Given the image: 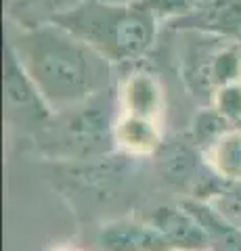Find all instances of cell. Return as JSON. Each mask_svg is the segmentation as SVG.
<instances>
[{
	"label": "cell",
	"instance_id": "cell-1",
	"mask_svg": "<svg viewBox=\"0 0 241 251\" xmlns=\"http://www.w3.org/2000/svg\"><path fill=\"white\" fill-rule=\"evenodd\" d=\"M6 46L55 113L113 86V65L57 23L15 29Z\"/></svg>",
	"mask_w": 241,
	"mask_h": 251
},
{
	"label": "cell",
	"instance_id": "cell-2",
	"mask_svg": "<svg viewBox=\"0 0 241 251\" xmlns=\"http://www.w3.org/2000/svg\"><path fill=\"white\" fill-rule=\"evenodd\" d=\"M51 23L69 29L111 63H132L153 49L160 21L138 0H80Z\"/></svg>",
	"mask_w": 241,
	"mask_h": 251
},
{
	"label": "cell",
	"instance_id": "cell-3",
	"mask_svg": "<svg viewBox=\"0 0 241 251\" xmlns=\"http://www.w3.org/2000/svg\"><path fill=\"white\" fill-rule=\"evenodd\" d=\"M120 117L118 86L95 94L67 111L55 113L36 140L40 151L59 163H82L118 151L115 124Z\"/></svg>",
	"mask_w": 241,
	"mask_h": 251
},
{
	"label": "cell",
	"instance_id": "cell-4",
	"mask_svg": "<svg viewBox=\"0 0 241 251\" xmlns=\"http://www.w3.org/2000/svg\"><path fill=\"white\" fill-rule=\"evenodd\" d=\"M151 159L161 182L178 191L183 199L212 201L227 186L208 163L206 153L193 143L189 134L164 138Z\"/></svg>",
	"mask_w": 241,
	"mask_h": 251
},
{
	"label": "cell",
	"instance_id": "cell-5",
	"mask_svg": "<svg viewBox=\"0 0 241 251\" xmlns=\"http://www.w3.org/2000/svg\"><path fill=\"white\" fill-rule=\"evenodd\" d=\"M55 111L44 100L36 84L29 80L26 69L6 46L4 50V120L11 128H17L34 138L49 128Z\"/></svg>",
	"mask_w": 241,
	"mask_h": 251
},
{
	"label": "cell",
	"instance_id": "cell-6",
	"mask_svg": "<svg viewBox=\"0 0 241 251\" xmlns=\"http://www.w3.org/2000/svg\"><path fill=\"white\" fill-rule=\"evenodd\" d=\"M166 25L172 31L241 44V0H204L195 11Z\"/></svg>",
	"mask_w": 241,
	"mask_h": 251
},
{
	"label": "cell",
	"instance_id": "cell-7",
	"mask_svg": "<svg viewBox=\"0 0 241 251\" xmlns=\"http://www.w3.org/2000/svg\"><path fill=\"white\" fill-rule=\"evenodd\" d=\"M145 220L158 228L164 239L170 243L172 249L178 251H208V234L199 220L193 216V211L185 205L183 201L178 203H160L147 214H143Z\"/></svg>",
	"mask_w": 241,
	"mask_h": 251
},
{
	"label": "cell",
	"instance_id": "cell-8",
	"mask_svg": "<svg viewBox=\"0 0 241 251\" xmlns=\"http://www.w3.org/2000/svg\"><path fill=\"white\" fill-rule=\"evenodd\" d=\"M101 251H172L155 226L141 218H115L97 232Z\"/></svg>",
	"mask_w": 241,
	"mask_h": 251
},
{
	"label": "cell",
	"instance_id": "cell-9",
	"mask_svg": "<svg viewBox=\"0 0 241 251\" xmlns=\"http://www.w3.org/2000/svg\"><path fill=\"white\" fill-rule=\"evenodd\" d=\"M118 99L122 113L147 117L155 122H160L166 107V94L161 82L145 69L128 74L118 84Z\"/></svg>",
	"mask_w": 241,
	"mask_h": 251
},
{
	"label": "cell",
	"instance_id": "cell-10",
	"mask_svg": "<svg viewBox=\"0 0 241 251\" xmlns=\"http://www.w3.org/2000/svg\"><path fill=\"white\" fill-rule=\"evenodd\" d=\"M115 143H118V151L122 153L151 159L164 143V136L160 130V122L120 111L118 124H115Z\"/></svg>",
	"mask_w": 241,
	"mask_h": 251
},
{
	"label": "cell",
	"instance_id": "cell-11",
	"mask_svg": "<svg viewBox=\"0 0 241 251\" xmlns=\"http://www.w3.org/2000/svg\"><path fill=\"white\" fill-rule=\"evenodd\" d=\"M208 234V251H241V228L224 220L208 201L181 199Z\"/></svg>",
	"mask_w": 241,
	"mask_h": 251
},
{
	"label": "cell",
	"instance_id": "cell-12",
	"mask_svg": "<svg viewBox=\"0 0 241 251\" xmlns=\"http://www.w3.org/2000/svg\"><path fill=\"white\" fill-rule=\"evenodd\" d=\"M76 2L80 0H4V17L15 29H29L51 23Z\"/></svg>",
	"mask_w": 241,
	"mask_h": 251
},
{
	"label": "cell",
	"instance_id": "cell-13",
	"mask_svg": "<svg viewBox=\"0 0 241 251\" xmlns=\"http://www.w3.org/2000/svg\"><path fill=\"white\" fill-rule=\"evenodd\" d=\"M208 163L224 182H241V128H231L206 153Z\"/></svg>",
	"mask_w": 241,
	"mask_h": 251
},
{
	"label": "cell",
	"instance_id": "cell-14",
	"mask_svg": "<svg viewBox=\"0 0 241 251\" xmlns=\"http://www.w3.org/2000/svg\"><path fill=\"white\" fill-rule=\"evenodd\" d=\"M231 128H235V126H233L214 105H204L195 115H193V122L189 126V132H187V134H189V138L201 149V151L208 153Z\"/></svg>",
	"mask_w": 241,
	"mask_h": 251
},
{
	"label": "cell",
	"instance_id": "cell-15",
	"mask_svg": "<svg viewBox=\"0 0 241 251\" xmlns=\"http://www.w3.org/2000/svg\"><path fill=\"white\" fill-rule=\"evenodd\" d=\"M147 11L153 13V17L160 23H170L178 17H185L191 11H195L204 0H138Z\"/></svg>",
	"mask_w": 241,
	"mask_h": 251
},
{
	"label": "cell",
	"instance_id": "cell-16",
	"mask_svg": "<svg viewBox=\"0 0 241 251\" xmlns=\"http://www.w3.org/2000/svg\"><path fill=\"white\" fill-rule=\"evenodd\" d=\"M212 105L235 128H241V82H233L218 88L212 99Z\"/></svg>",
	"mask_w": 241,
	"mask_h": 251
},
{
	"label": "cell",
	"instance_id": "cell-17",
	"mask_svg": "<svg viewBox=\"0 0 241 251\" xmlns=\"http://www.w3.org/2000/svg\"><path fill=\"white\" fill-rule=\"evenodd\" d=\"M218 214L241 228V182H231L224 186L220 195H216L212 201H208Z\"/></svg>",
	"mask_w": 241,
	"mask_h": 251
},
{
	"label": "cell",
	"instance_id": "cell-18",
	"mask_svg": "<svg viewBox=\"0 0 241 251\" xmlns=\"http://www.w3.org/2000/svg\"><path fill=\"white\" fill-rule=\"evenodd\" d=\"M172 251H178V249H172Z\"/></svg>",
	"mask_w": 241,
	"mask_h": 251
}]
</instances>
